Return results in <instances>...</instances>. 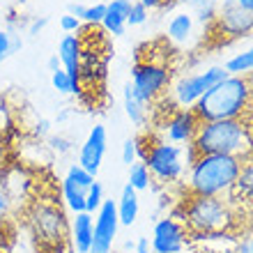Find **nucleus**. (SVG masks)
Listing matches in <instances>:
<instances>
[{
    "instance_id": "a19ab883",
    "label": "nucleus",
    "mask_w": 253,
    "mask_h": 253,
    "mask_svg": "<svg viewBox=\"0 0 253 253\" xmlns=\"http://www.w3.org/2000/svg\"><path fill=\"white\" fill-rule=\"evenodd\" d=\"M235 2H237L242 9H249V12H253V0H235Z\"/></svg>"
},
{
    "instance_id": "aec40b11",
    "label": "nucleus",
    "mask_w": 253,
    "mask_h": 253,
    "mask_svg": "<svg viewBox=\"0 0 253 253\" xmlns=\"http://www.w3.org/2000/svg\"><path fill=\"white\" fill-rule=\"evenodd\" d=\"M228 198L237 200V203H242V205H247V207H253V159L244 161L242 173L237 177V184H235V189L230 191Z\"/></svg>"
},
{
    "instance_id": "6ab92c4d",
    "label": "nucleus",
    "mask_w": 253,
    "mask_h": 253,
    "mask_svg": "<svg viewBox=\"0 0 253 253\" xmlns=\"http://www.w3.org/2000/svg\"><path fill=\"white\" fill-rule=\"evenodd\" d=\"M122 106H125V115L129 118V122L136 126H143L147 122V113H150V104L143 101L138 94L133 92L131 83H126L122 90Z\"/></svg>"
},
{
    "instance_id": "58836bf2",
    "label": "nucleus",
    "mask_w": 253,
    "mask_h": 253,
    "mask_svg": "<svg viewBox=\"0 0 253 253\" xmlns=\"http://www.w3.org/2000/svg\"><path fill=\"white\" fill-rule=\"evenodd\" d=\"M83 9H85V5H79V2H72V5H69V14H74L76 19L83 16Z\"/></svg>"
},
{
    "instance_id": "f3484780",
    "label": "nucleus",
    "mask_w": 253,
    "mask_h": 253,
    "mask_svg": "<svg viewBox=\"0 0 253 253\" xmlns=\"http://www.w3.org/2000/svg\"><path fill=\"white\" fill-rule=\"evenodd\" d=\"M133 0H108L106 2V14H104V21L101 26L108 35L113 37H120L126 30V16H129V9H131Z\"/></svg>"
},
{
    "instance_id": "9b49d317",
    "label": "nucleus",
    "mask_w": 253,
    "mask_h": 253,
    "mask_svg": "<svg viewBox=\"0 0 253 253\" xmlns=\"http://www.w3.org/2000/svg\"><path fill=\"white\" fill-rule=\"evenodd\" d=\"M187 237L189 233L184 223L166 214V216L154 221L150 249H152V253H180L187 244Z\"/></svg>"
},
{
    "instance_id": "ddd939ff",
    "label": "nucleus",
    "mask_w": 253,
    "mask_h": 253,
    "mask_svg": "<svg viewBox=\"0 0 253 253\" xmlns=\"http://www.w3.org/2000/svg\"><path fill=\"white\" fill-rule=\"evenodd\" d=\"M108 150V131L104 125H94L87 131L85 140L79 150V166H83L87 173H92L97 177V173L101 170L104 157Z\"/></svg>"
},
{
    "instance_id": "423d86ee",
    "label": "nucleus",
    "mask_w": 253,
    "mask_h": 253,
    "mask_svg": "<svg viewBox=\"0 0 253 253\" xmlns=\"http://www.w3.org/2000/svg\"><path fill=\"white\" fill-rule=\"evenodd\" d=\"M28 226L42 247L58 249L69 244V219L55 200H33L28 212Z\"/></svg>"
},
{
    "instance_id": "2f4dec72",
    "label": "nucleus",
    "mask_w": 253,
    "mask_h": 253,
    "mask_svg": "<svg viewBox=\"0 0 253 253\" xmlns=\"http://www.w3.org/2000/svg\"><path fill=\"white\" fill-rule=\"evenodd\" d=\"M46 26H48V16H35V19L28 23V30H26L28 37H37Z\"/></svg>"
},
{
    "instance_id": "f257e3e1",
    "label": "nucleus",
    "mask_w": 253,
    "mask_h": 253,
    "mask_svg": "<svg viewBox=\"0 0 253 253\" xmlns=\"http://www.w3.org/2000/svg\"><path fill=\"white\" fill-rule=\"evenodd\" d=\"M198 154H230L240 159H253V120L235 118V120L200 122L198 133L191 143Z\"/></svg>"
},
{
    "instance_id": "dca6fc26",
    "label": "nucleus",
    "mask_w": 253,
    "mask_h": 253,
    "mask_svg": "<svg viewBox=\"0 0 253 253\" xmlns=\"http://www.w3.org/2000/svg\"><path fill=\"white\" fill-rule=\"evenodd\" d=\"M196 19H193V14L187 12V9H180V12H175L170 16L166 26V37L168 42H173L177 46H187L191 44V40L196 37Z\"/></svg>"
},
{
    "instance_id": "a18cd8bd",
    "label": "nucleus",
    "mask_w": 253,
    "mask_h": 253,
    "mask_svg": "<svg viewBox=\"0 0 253 253\" xmlns=\"http://www.w3.org/2000/svg\"><path fill=\"white\" fill-rule=\"evenodd\" d=\"M0 2H2V0H0Z\"/></svg>"
},
{
    "instance_id": "72a5a7b5",
    "label": "nucleus",
    "mask_w": 253,
    "mask_h": 253,
    "mask_svg": "<svg viewBox=\"0 0 253 253\" xmlns=\"http://www.w3.org/2000/svg\"><path fill=\"white\" fill-rule=\"evenodd\" d=\"M9 205H12V200H9L7 191H0V221L7 216V212H9Z\"/></svg>"
},
{
    "instance_id": "9d476101",
    "label": "nucleus",
    "mask_w": 253,
    "mask_h": 253,
    "mask_svg": "<svg viewBox=\"0 0 253 253\" xmlns=\"http://www.w3.org/2000/svg\"><path fill=\"white\" fill-rule=\"evenodd\" d=\"M120 230V216L113 198H106L94 212V235L90 253H113V244Z\"/></svg>"
},
{
    "instance_id": "f03ea898",
    "label": "nucleus",
    "mask_w": 253,
    "mask_h": 253,
    "mask_svg": "<svg viewBox=\"0 0 253 253\" xmlns=\"http://www.w3.org/2000/svg\"><path fill=\"white\" fill-rule=\"evenodd\" d=\"M177 221L184 223L187 233L193 237H207V235H223L235 223L233 203L219 196H196L189 193V198L180 203L177 210L170 212Z\"/></svg>"
},
{
    "instance_id": "39448f33",
    "label": "nucleus",
    "mask_w": 253,
    "mask_h": 253,
    "mask_svg": "<svg viewBox=\"0 0 253 253\" xmlns=\"http://www.w3.org/2000/svg\"><path fill=\"white\" fill-rule=\"evenodd\" d=\"M140 161L147 166L152 180L161 184H173L180 182L187 173V161H184V147L168 143L159 136H147L140 138Z\"/></svg>"
},
{
    "instance_id": "c03bdc74",
    "label": "nucleus",
    "mask_w": 253,
    "mask_h": 253,
    "mask_svg": "<svg viewBox=\"0 0 253 253\" xmlns=\"http://www.w3.org/2000/svg\"><path fill=\"white\" fill-rule=\"evenodd\" d=\"M251 120H253V113H251Z\"/></svg>"
},
{
    "instance_id": "ea45409f",
    "label": "nucleus",
    "mask_w": 253,
    "mask_h": 253,
    "mask_svg": "<svg viewBox=\"0 0 253 253\" xmlns=\"http://www.w3.org/2000/svg\"><path fill=\"white\" fill-rule=\"evenodd\" d=\"M247 87H249V99H251V108H253V74L247 76Z\"/></svg>"
},
{
    "instance_id": "bb28decb",
    "label": "nucleus",
    "mask_w": 253,
    "mask_h": 253,
    "mask_svg": "<svg viewBox=\"0 0 253 253\" xmlns=\"http://www.w3.org/2000/svg\"><path fill=\"white\" fill-rule=\"evenodd\" d=\"M104 200H106V196H104V184L94 180L92 187L87 189V193H85V212L94 214L101 207V203H104Z\"/></svg>"
},
{
    "instance_id": "7ed1b4c3",
    "label": "nucleus",
    "mask_w": 253,
    "mask_h": 253,
    "mask_svg": "<svg viewBox=\"0 0 253 253\" xmlns=\"http://www.w3.org/2000/svg\"><path fill=\"white\" fill-rule=\"evenodd\" d=\"M244 159L230 154H198L189 166L187 191L196 196H219L228 198L237 184Z\"/></svg>"
},
{
    "instance_id": "a211bd4d",
    "label": "nucleus",
    "mask_w": 253,
    "mask_h": 253,
    "mask_svg": "<svg viewBox=\"0 0 253 253\" xmlns=\"http://www.w3.org/2000/svg\"><path fill=\"white\" fill-rule=\"evenodd\" d=\"M115 207H118V216H120V226H133L136 219H138L140 212V198L138 191L131 189L129 184H125L120 191V198L115 200Z\"/></svg>"
},
{
    "instance_id": "20e7f679",
    "label": "nucleus",
    "mask_w": 253,
    "mask_h": 253,
    "mask_svg": "<svg viewBox=\"0 0 253 253\" xmlns=\"http://www.w3.org/2000/svg\"><path fill=\"white\" fill-rule=\"evenodd\" d=\"M193 113L200 122L214 120H235V118H249L253 113L251 99H249L247 79L230 76L212 85L196 104Z\"/></svg>"
},
{
    "instance_id": "4c0bfd02",
    "label": "nucleus",
    "mask_w": 253,
    "mask_h": 253,
    "mask_svg": "<svg viewBox=\"0 0 253 253\" xmlns=\"http://www.w3.org/2000/svg\"><path fill=\"white\" fill-rule=\"evenodd\" d=\"M46 67H48V72H51V74H53V72H58V69H60V58H58V55H51V58H48V62H46Z\"/></svg>"
},
{
    "instance_id": "1a4fd4ad",
    "label": "nucleus",
    "mask_w": 253,
    "mask_h": 253,
    "mask_svg": "<svg viewBox=\"0 0 253 253\" xmlns=\"http://www.w3.org/2000/svg\"><path fill=\"white\" fill-rule=\"evenodd\" d=\"M212 35H216L223 44L235 40H244L253 35V12L242 9L235 0H219L216 19L210 28Z\"/></svg>"
},
{
    "instance_id": "4be33fe9",
    "label": "nucleus",
    "mask_w": 253,
    "mask_h": 253,
    "mask_svg": "<svg viewBox=\"0 0 253 253\" xmlns=\"http://www.w3.org/2000/svg\"><path fill=\"white\" fill-rule=\"evenodd\" d=\"M62 200H65L67 210L72 214H79V212H85V189L76 187L72 180H67V177H62Z\"/></svg>"
},
{
    "instance_id": "79ce46f5",
    "label": "nucleus",
    "mask_w": 253,
    "mask_h": 253,
    "mask_svg": "<svg viewBox=\"0 0 253 253\" xmlns=\"http://www.w3.org/2000/svg\"><path fill=\"white\" fill-rule=\"evenodd\" d=\"M2 62H5V58H2V55H0V67H2Z\"/></svg>"
},
{
    "instance_id": "6e6552de",
    "label": "nucleus",
    "mask_w": 253,
    "mask_h": 253,
    "mask_svg": "<svg viewBox=\"0 0 253 253\" xmlns=\"http://www.w3.org/2000/svg\"><path fill=\"white\" fill-rule=\"evenodd\" d=\"M228 76L223 65H210L200 72L184 74L177 81L170 83V101L177 108H193V104L203 97L212 85H216L219 81H223Z\"/></svg>"
},
{
    "instance_id": "4468645a",
    "label": "nucleus",
    "mask_w": 253,
    "mask_h": 253,
    "mask_svg": "<svg viewBox=\"0 0 253 253\" xmlns=\"http://www.w3.org/2000/svg\"><path fill=\"white\" fill-rule=\"evenodd\" d=\"M83 53L85 51H83V42L79 35H65L58 42L55 55L60 58L62 69H67V74L72 76L76 85H81V79H83Z\"/></svg>"
},
{
    "instance_id": "5701e85b",
    "label": "nucleus",
    "mask_w": 253,
    "mask_h": 253,
    "mask_svg": "<svg viewBox=\"0 0 253 253\" xmlns=\"http://www.w3.org/2000/svg\"><path fill=\"white\" fill-rule=\"evenodd\" d=\"M152 175H150V170H147V166L143 164V161H136V164H131L129 166V175H126V184L131 189H136V191H147L150 189V184H152Z\"/></svg>"
},
{
    "instance_id": "0eeeda50",
    "label": "nucleus",
    "mask_w": 253,
    "mask_h": 253,
    "mask_svg": "<svg viewBox=\"0 0 253 253\" xmlns=\"http://www.w3.org/2000/svg\"><path fill=\"white\" fill-rule=\"evenodd\" d=\"M173 76L166 62H159L154 58H136L131 67V87L143 101L150 106L164 97L170 90Z\"/></svg>"
},
{
    "instance_id": "f704fd0d",
    "label": "nucleus",
    "mask_w": 253,
    "mask_h": 253,
    "mask_svg": "<svg viewBox=\"0 0 253 253\" xmlns=\"http://www.w3.org/2000/svg\"><path fill=\"white\" fill-rule=\"evenodd\" d=\"M233 253H253V237H247V240L237 242V247H235Z\"/></svg>"
},
{
    "instance_id": "f8f14e48",
    "label": "nucleus",
    "mask_w": 253,
    "mask_h": 253,
    "mask_svg": "<svg viewBox=\"0 0 253 253\" xmlns=\"http://www.w3.org/2000/svg\"><path fill=\"white\" fill-rule=\"evenodd\" d=\"M164 136L161 138L168 140V143H175V145H191L196 133H198V126H200V120L196 118L193 108H177L175 106L170 113L166 115L164 120Z\"/></svg>"
},
{
    "instance_id": "412c9836",
    "label": "nucleus",
    "mask_w": 253,
    "mask_h": 253,
    "mask_svg": "<svg viewBox=\"0 0 253 253\" xmlns=\"http://www.w3.org/2000/svg\"><path fill=\"white\" fill-rule=\"evenodd\" d=\"M226 67V72L230 76H242V79H247L249 74H253V44L247 48H242L237 53H233L223 62Z\"/></svg>"
},
{
    "instance_id": "393cba45",
    "label": "nucleus",
    "mask_w": 253,
    "mask_h": 253,
    "mask_svg": "<svg viewBox=\"0 0 253 253\" xmlns=\"http://www.w3.org/2000/svg\"><path fill=\"white\" fill-rule=\"evenodd\" d=\"M67 180H72L74 184H76V187H81V189H90L92 187V182L97 180V177H94L92 173H87L85 168L83 166H79V164H72V166L67 168V175H65Z\"/></svg>"
},
{
    "instance_id": "2eb2a0df",
    "label": "nucleus",
    "mask_w": 253,
    "mask_h": 253,
    "mask_svg": "<svg viewBox=\"0 0 253 253\" xmlns=\"http://www.w3.org/2000/svg\"><path fill=\"white\" fill-rule=\"evenodd\" d=\"M94 235V214L79 212L69 221V247L72 253H90Z\"/></svg>"
},
{
    "instance_id": "e433bc0d",
    "label": "nucleus",
    "mask_w": 253,
    "mask_h": 253,
    "mask_svg": "<svg viewBox=\"0 0 253 253\" xmlns=\"http://www.w3.org/2000/svg\"><path fill=\"white\" fill-rule=\"evenodd\" d=\"M133 253H152L150 240H147V237H140V240L136 242V247H133Z\"/></svg>"
},
{
    "instance_id": "c85d7f7f",
    "label": "nucleus",
    "mask_w": 253,
    "mask_h": 253,
    "mask_svg": "<svg viewBox=\"0 0 253 253\" xmlns=\"http://www.w3.org/2000/svg\"><path fill=\"white\" fill-rule=\"evenodd\" d=\"M147 16H150V9L140 5L138 0H133L131 9H129V16H126V28H138V26H143V23L147 21Z\"/></svg>"
},
{
    "instance_id": "cd10ccee",
    "label": "nucleus",
    "mask_w": 253,
    "mask_h": 253,
    "mask_svg": "<svg viewBox=\"0 0 253 253\" xmlns=\"http://www.w3.org/2000/svg\"><path fill=\"white\" fill-rule=\"evenodd\" d=\"M104 14H106V2H94V5H85L81 21H83L85 26H101V21H104Z\"/></svg>"
},
{
    "instance_id": "c9c22d12",
    "label": "nucleus",
    "mask_w": 253,
    "mask_h": 253,
    "mask_svg": "<svg viewBox=\"0 0 253 253\" xmlns=\"http://www.w3.org/2000/svg\"><path fill=\"white\" fill-rule=\"evenodd\" d=\"M51 143H53V147L58 150V152H69V150H72V147H69L72 143H69V140H65V138H60V136H58V138L53 136V138H51Z\"/></svg>"
},
{
    "instance_id": "473e14b6",
    "label": "nucleus",
    "mask_w": 253,
    "mask_h": 253,
    "mask_svg": "<svg viewBox=\"0 0 253 253\" xmlns=\"http://www.w3.org/2000/svg\"><path fill=\"white\" fill-rule=\"evenodd\" d=\"M138 2L147 9H173L175 5H180L177 0H138Z\"/></svg>"
},
{
    "instance_id": "a878e982",
    "label": "nucleus",
    "mask_w": 253,
    "mask_h": 253,
    "mask_svg": "<svg viewBox=\"0 0 253 253\" xmlns=\"http://www.w3.org/2000/svg\"><path fill=\"white\" fill-rule=\"evenodd\" d=\"M120 159L125 166H131L136 161H140V140L138 136H131L122 143V150H120Z\"/></svg>"
},
{
    "instance_id": "37998d69",
    "label": "nucleus",
    "mask_w": 253,
    "mask_h": 253,
    "mask_svg": "<svg viewBox=\"0 0 253 253\" xmlns=\"http://www.w3.org/2000/svg\"><path fill=\"white\" fill-rule=\"evenodd\" d=\"M0 173H2V159H0Z\"/></svg>"
},
{
    "instance_id": "c756f323",
    "label": "nucleus",
    "mask_w": 253,
    "mask_h": 253,
    "mask_svg": "<svg viewBox=\"0 0 253 253\" xmlns=\"http://www.w3.org/2000/svg\"><path fill=\"white\" fill-rule=\"evenodd\" d=\"M187 12H200V9H216L219 7V0H177Z\"/></svg>"
},
{
    "instance_id": "7c9ffc66",
    "label": "nucleus",
    "mask_w": 253,
    "mask_h": 253,
    "mask_svg": "<svg viewBox=\"0 0 253 253\" xmlns=\"http://www.w3.org/2000/svg\"><path fill=\"white\" fill-rule=\"evenodd\" d=\"M81 28H83V21L76 19L74 14L67 12V14H62V16H60V30L65 35H76Z\"/></svg>"
},
{
    "instance_id": "b1692460",
    "label": "nucleus",
    "mask_w": 253,
    "mask_h": 253,
    "mask_svg": "<svg viewBox=\"0 0 253 253\" xmlns=\"http://www.w3.org/2000/svg\"><path fill=\"white\" fill-rule=\"evenodd\" d=\"M51 85L58 94H79L81 92V85H76L72 81V76L67 74V69H58V72L51 74Z\"/></svg>"
}]
</instances>
